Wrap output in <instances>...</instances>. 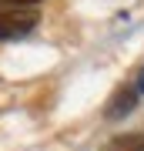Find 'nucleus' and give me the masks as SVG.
I'll return each instance as SVG.
<instances>
[{
    "label": "nucleus",
    "instance_id": "nucleus-3",
    "mask_svg": "<svg viewBox=\"0 0 144 151\" xmlns=\"http://www.w3.org/2000/svg\"><path fill=\"white\" fill-rule=\"evenodd\" d=\"M131 84H134V87H138V94L144 97V67L138 70V77H134V81H131Z\"/></svg>",
    "mask_w": 144,
    "mask_h": 151
},
{
    "label": "nucleus",
    "instance_id": "nucleus-2",
    "mask_svg": "<svg viewBox=\"0 0 144 151\" xmlns=\"http://www.w3.org/2000/svg\"><path fill=\"white\" fill-rule=\"evenodd\" d=\"M138 101H141L138 87H134V84H121L117 94L111 97V104L104 108V118H107V121H121V118H128V114L138 108Z\"/></svg>",
    "mask_w": 144,
    "mask_h": 151
},
{
    "label": "nucleus",
    "instance_id": "nucleus-1",
    "mask_svg": "<svg viewBox=\"0 0 144 151\" xmlns=\"http://www.w3.org/2000/svg\"><path fill=\"white\" fill-rule=\"evenodd\" d=\"M37 10L30 7H0V40H17L27 37L34 27H37Z\"/></svg>",
    "mask_w": 144,
    "mask_h": 151
},
{
    "label": "nucleus",
    "instance_id": "nucleus-4",
    "mask_svg": "<svg viewBox=\"0 0 144 151\" xmlns=\"http://www.w3.org/2000/svg\"><path fill=\"white\" fill-rule=\"evenodd\" d=\"M7 7H34V4H40V0H4Z\"/></svg>",
    "mask_w": 144,
    "mask_h": 151
}]
</instances>
